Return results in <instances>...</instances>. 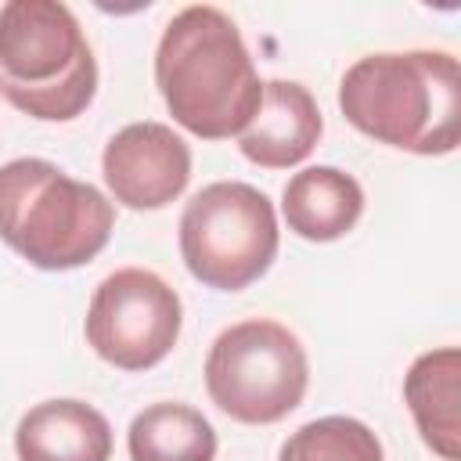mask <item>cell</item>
<instances>
[{
	"label": "cell",
	"instance_id": "6da1fadb",
	"mask_svg": "<svg viewBox=\"0 0 461 461\" xmlns=\"http://www.w3.org/2000/svg\"><path fill=\"white\" fill-rule=\"evenodd\" d=\"M155 83L169 115L202 140L241 133L263 101L234 18L212 4H191L169 18L155 50Z\"/></svg>",
	"mask_w": 461,
	"mask_h": 461
},
{
	"label": "cell",
	"instance_id": "7a4b0ae2",
	"mask_svg": "<svg viewBox=\"0 0 461 461\" xmlns=\"http://www.w3.org/2000/svg\"><path fill=\"white\" fill-rule=\"evenodd\" d=\"M339 108L353 130L378 144L450 155L461 137L457 58L447 50L367 54L346 68Z\"/></svg>",
	"mask_w": 461,
	"mask_h": 461
},
{
	"label": "cell",
	"instance_id": "3957f363",
	"mask_svg": "<svg viewBox=\"0 0 461 461\" xmlns=\"http://www.w3.org/2000/svg\"><path fill=\"white\" fill-rule=\"evenodd\" d=\"M112 202L47 158L0 166V241L40 270L90 263L112 238Z\"/></svg>",
	"mask_w": 461,
	"mask_h": 461
},
{
	"label": "cell",
	"instance_id": "277c9868",
	"mask_svg": "<svg viewBox=\"0 0 461 461\" xmlns=\"http://www.w3.org/2000/svg\"><path fill=\"white\" fill-rule=\"evenodd\" d=\"M0 90L43 122H68L94 101L97 61L58 0H11L0 7Z\"/></svg>",
	"mask_w": 461,
	"mask_h": 461
},
{
	"label": "cell",
	"instance_id": "5b68a950",
	"mask_svg": "<svg viewBox=\"0 0 461 461\" xmlns=\"http://www.w3.org/2000/svg\"><path fill=\"white\" fill-rule=\"evenodd\" d=\"M310 385L303 342L277 321L252 317L216 335L205 357L212 403L241 425H274L292 414Z\"/></svg>",
	"mask_w": 461,
	"mask_h": 461
},
{
	"label": "cell",
	"instance_id": "8992f818",
	"mask_svg": "<svg viewBox=\"0 0 461 461\" xmlns=\"http://www.w3.org/2000/svg\"><path fill=\"white\" fill-rule=\"evenodd\" d=\"M180 256L209 288H249L277 256V216L270 198L241 180L202 187L180 216Z\"/></svg>",
	"mask_w": 461,
	"mask_h": 461
},
{
	"label": "cell",
	"instance_id": "52a82bcc",
	"mask_svg": "<svg viewBox=\"0 0 461 461\" xmlns=\"http://www.w3.org/2000/svg\"><path fill=\"white\" fill-rule=\"evenodd\" d=\"M180 295L144 267L108 274L86 310V342L122 371H148L176 346Z\"/></svg>",
	"mask_w": 461,
	"mask_h": 461
},
{
	"label": "cell",
	"instance_id": "ba28073f",
	"mask_svg": "<svg viewBox=\"0 0 461 461\" xmlns=\"http://www.w3.org/2000/svg\"><path fill=\"white\" fill-rule=\"evenodd\" d=\"M101 173L119 205L162 209L191 180V148L166 122H130L104 144Z\"/></svg>",
	"mask_w": 461,
	"mask_h": 461
},
{
	"label": "cell",
	"instance_id": "9c48e42d",
	"mask_svg": "<svg viewBox=\"0 0 461 461\" xmlns=\"http://www.w3.org/2000/svg\"><path fill=\"white\" fill-rule=\"evenodd\" d=\"M321 137V108L303 83L270 79L252 122L238 133V148L263 169H288L303 162Z\"/></svg>",
	"mask_w": 461,
	"mask_h": 461
},
{
	"label": "cell",
	"instance_id": "30bf717a",
	"mask_svg": "<svg viewBox=\"0 0 461 461\" xmlns=\"http://www.w3.org/2000/svg\"><path fill=\"white\" fill-rule=\"evenodd\" d=\"M18 461H108L112 429L83 400H43L14 429Z\"/></svg>",
	"mask_w": 461,
	"mask_h": 461
},
{
	"label": "cell",
	"instance_id": "8fae6325",
	"mask_svg": "<svg viewBox=\"0 0 461 461\" xmlns=\"http://www.w3.org/2000/svg\"><path fill=\"white\" fill-rule=\"evenodd\" d=\"M281 212L292 234L306 241H335L357 227L364 212V191L335 166H310L285 184Z\"/></svg>",
	"mask_w": 461,
	"mask_h": 461
},
{
	"label": "cell",
	"instance_id": "7c38bea8",
	"mask_svg": "<svg viewBox=\"0 0 461 461\" xmlns=\"http://www.w3.org/2000/svg\"><path fill=\"white\" fill-rule=\"evenodd\" d=\"M457 375H461V353L454 346L421 353L407 378H403V400L411 407V418L432 454L443 461L461 457V418H457Z\"/></svg>",
	"mask_w": 461,
	"mask_h": 461
},
{
	"label": "cell",
	"instance_id": "4fadbf2b",
	"mask_svg": "<svg viewBox=\"0 0 461 461\" xmlns=\"http://www.w3.org/2000/svg\"><path fill=\"white\" fill-rule=\"evenodd\" d=\"M133 461H212L216 432L209 418L187 403H151L130 421Z\"/></svg>",
	"mask_w": 461,
	"mask_h": 461
},
{
	"label": "cell",
	"instance_id": "5bb4252c",
	"mask_svg": "<svg viewBox=\"0 0 461 461\" xmlns=\"http://www.w3.org/2000/svg\"><path fill=\"white\" fill-rule=\"evenodd\" d=\"M277 461H385L378 436L357 418H317L295 429Z\"/></svg>",
	"mask_w": 461,
	"mask_h": 461
}]
</instances>
